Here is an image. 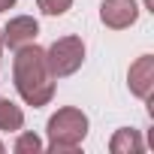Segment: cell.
Instances as JSON below:
<instances>
[{"label": "cell", "instance_id": "6da1fadb", "mask_svg": "<svg viewBox=\"0 0 154 154\" xmlns=\"http://www.w3.org/2000/svg\"><path fill=\"white\" fill-rule=\"evenodd\" d=\"M103 18L115 27L121 24H130L136 18V6H133V0H109V3L103 6Z\"/></svg>", "mask_w": 154, "mask_h": 154}, {"label": "cell", "instance_id": "7a4b0ae2", "mask_svg": "<svg viewBox=\"0 0 154 154\" xmlns=\"http://www.w3.org/2000/svg\"><path fill=\"white\" fill-rule=\"evenodd\" d=\"M66 6H69V0H42V9L51 12V15H54V12H63Z\"/></svg>", "mask_w": 154, "mask_h": 154}, {"label": "cell", "instance_id": "3957f363", "mask_svg": "<svg viewBox=\"0 0 154 154\" xmlns=\"http://www.w3.org/2000/svg\"><path fill=\"white\" fill-rule=\"evenodd\" d=\"M12 3V0H0V9H3V6H9Z\"/></svg>", "mask_w": 154, "mask_h": 154}]
</instances>
